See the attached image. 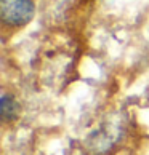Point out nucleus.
I'll return each mask as SVG.
<instances>
[{"mask_svg":"<svg viewBox=\"0 0 149 155\" xmlns=\"http://www.w3.org/2000/svg\"><path fill=\"white\" fill-rule=\"evenodd\" d=\"M114 142H116V134L111 133V131L106 130V128H101V130L93 131V133L88 136L87 144H88V149L95 155H103L107 150H111Z\"/></svg>","mask_w":149,"mask_h":155,"instance_id":"nucleus-2","label":"nucleus"},{"mask_svg":"<svg viewBox=\"0 0 149 155\" xmlns=\"http://www.w3.org/2000/svg\"><path fill=\"white\" fill-rule=\"evenodd\" d=\"M19 112H21V106L16 101V97L13 94L2 93V96H0V114H2L3 122H13V120H16Z\"/></svg>","mask_w":149,"mask_h":155,"instance_id":"nucleus-3","label":"nucleus"},{"mask_svg":"<svg viewBox=\"0 0 149 155\" xmlns=\"http://www.w3.org/2000/svg\"><path fill=\"white\" fill-rule=\"evenodd\" d=\"M36 5L32 0H0V18L5 26L24 27L34 19Z\"/></svg>","mask_w":149,"mask_h":155,"instance_id":"nucleus-1","label":"nucleus"}]
</instances>
